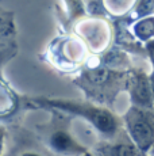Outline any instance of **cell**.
Segmentation results:
<instances>
[{
	"instance_id": "cell-3",
	"label": "cell",
	"mask_w": 154,
	"mask_h": 156,
	"mask_svg": "<svg viewBox=\"0 0 154 156\" xmlns=\"http://www.w3.org/2000/svg\"><path fill=\"white\" fill-rule=\"evenodd\" d=\"M134 99L138 102L139 105L143 106H149L150 101H152V95H150V88L149 84L145 79H139L134 86Z\"/></svg>"
},
{
	"instance_id": "cell-4",
	"label": "cell",
	"mask_w": 154,
	"mask_h": 156,
	"mask_svg": "<svg viewBox=\"0 0 154 156\" xmlns=\"http://www.w3.org/2000/svg\"><path fill=\"white\" fill-rule=\"evenodd\" d=\"M52 145L54 147L57 151L66 152L70 149H76V144L73 143V140L70 139V136L65 132H57L53 134L52 137Z\"/></svg>"
},
{
	"instance_id": "cell-6",
	"label": "cell",
	"mask_w": 154,
	"mask_h": 156,
	"mask_svg": "<svg viewBox=\"0 0 154 156\" xmlns=\"http://www.w3.org/2000/svg\"><path fill=\"white\" fill-rule=\"evenodd\" d=\"M111 154L114 155H137L138 152L134 151V149H131L130 147H126V145H118L116 147V151L111 152Z\"/></svg>"
},
{
	"instance_id": "cell-2",
	"label": "cell",
	"mask_w": 154,
	"mask_h": 156,
	"mask_svg": "<svg viewBox=\"0 0 154 156\" xmlns=\"http://www.w3.org/2000/svg\"><path fill=\"white\" fill-rule=\"evenodd\" d=\"M130 129L137 144L142 148H147L154 141V124L147 113L137 112L130 115Z\"/></svg>"
},
{
	"instance_id": "cell-1",
	"label": "cell",
	"mask_w": 154,
	"mask_h": 156,
	"mask_svg": "<svg viewBox=\"0 0 154 156\" xmlns=\"http://www.w3.org/2000/svg\"><path fill=\"white\" fill-rule=\"evenodd\" d=\"M42 102L46 105H50V106L57 107V109L84 117L89 122H92L95 126L99 130H102L103 133L109 134L116 129V122H115L114 117L108 112H105V110L96 109V107L92 106H85V105L81 103H75V102H69V101H42Z\"/></svg>"
},
{
	"instance_id": "cell-5",
	"label": "cell",
	"mask_w": 154,
	"mask_h": 156,
	"mask_svg": "<svg viewBox=\"0 0 154 156\" xmlns=\"http://www.w3.org/2000/svg\"><path fill=\"white\" fill-rule=\"evenodd\" d=\"M135 34L142 40H147L150 37H154V19L149 18V19L139 22L135 26Z\"/></svg>"
}]
</instances>
